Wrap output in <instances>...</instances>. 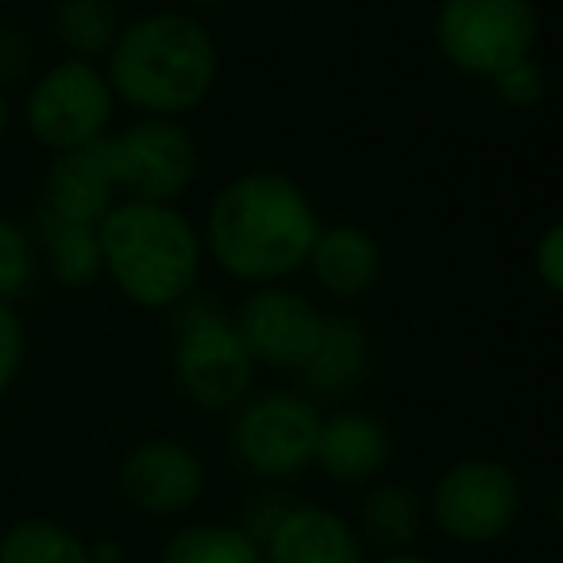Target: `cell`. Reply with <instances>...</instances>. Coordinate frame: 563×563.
Returning <instances> with one entry per match:
<instances>
[{
    "instance_id": "9c48e42d",
    "label": "cell",
    "mask_w": 563,
    "mask_h": 563,
    "mask_svg": "<svg viewBox=\"0 0 563 563\" xmlns=\"http://www.w3.org/2000/svg\"><path fill=\"white\" fill-rule=\"evenodd\" d=\"M112 120V89L81 58L55 66L27 97V128L51 151H78L104 135Z\"/></svg>"
},
{
    "instance_id": "30bf717a",
    "label": "cell",
    "mask_w": 563,
    "mask_h": 563,
    "mask_svg": "<svg viewBox=\"0 0 563 563\" xmlns=\"http://www.w3.org/2000/svg\"><path fill=\"white\" fill-rule=\"evenodd\" d=\"M240 344L247 347L251 363H266L278 371H301L317 352L324 317L294 290H255L240 306L232 321Z\"/></svg>"
},
{
    "instance_id": "7402d4cb",
    "label": "cell",
    "mask_w": 563,
    "mask_h": 563,
    "mask_svg": "<svg viewBox=\"0 0 563 563\" xmlns=\"http://www.w3.org/2000/svg\"><path fill=\"white\" fill-rule=\"evenodd\" d=\"M35 282V247L12 220L0 217V301L20 298Z\"/></svg>"
},
{
    "instance_id": "7a4b0ae2",
    "label": "cell",
    "mask_w": 563,
    "mask_h": 563,
    "mask_svg": "<svg viewBox=\"0 0 563 563\" xmlns=\"http://www.w3.org/2000/svg\"><path fill=\"white\" fill-rule=\"evenodd\" d=\"M109 51V89L158 117L201 104L217 78V47L209 32L181 12L143 16L120 32Z\"/></svg>"
},
{
    "instance_id": "ac0fdd59",
    "label": "cell",
    "mask_w": 563,
    "mask_h": 563,
    "mask_svg": "<svg viewBox=\"0 0 563 563\" xmlns=\"http://www.w3.org/2000/svg\"><path fill=\"white\" fill-rule=\"evenodd\" d=\"M55 35L81 58L104 55L120 35V12L112 0H58Z\"/></svg>"
},
{
    "instance_id": "ba28073f",
    "label": "cell",
    "mask_w": 563,
    "mask_h": 563,
    "mask_svg": "<svg viewBox=\"0 0 563 563\" xmlns=\"http://www.w3.org/2000/svg\"><path fill=\"white\" fill-rule=\"evenodd\" d=\"M321 417L298 394H263L247 401L232 424V448L247 471L263 478H290L313 463Z\"/></svg>"
},
{
    "instance_id": "d6986e66",
    "label": "cell",
    "mask_w": 563,
    "mask_h": 563,
    "mask_svg": "<svg viewBox=\"0 0 563 563\" xmlns=\"http://www.w3.org/2000/svg\"><path fill=\"white\" fill-rule=\"evenodd\" d=\"M158 563H263V548L243 529L189 525V529L174 532Z\"/></svg>"
},
{
    "instance_id": "f1b7e54d",
    "label": "cell",
    "mask_w": 563,
    "mask_h": 563,
    "mask_svg": "<svg viewBox=\"0 0 563 563\" xmlns=\"http://www.w3.org/2000/svg\"><path fill=\"white\" fill-rule=\"evenodd\" d=\"M9 128V104H4V97H0V132Z\"/></svg>"
},
{
    "instance_id": "e0dca14e",
    "label": "cell",
    "mask_w": 563,
    "mask_h": 563,
    "mask_svg": "<svg viewBox=\"0 0 563 563\" xmlns=\"http://www.w3.org/2000/svg\"><path fill=\"white\" fill-rule=\"evenodd\" d=\"M35 235H40L47 263L55 278L70 290H86L89 282L101 274V240H97L93 224H78V220H63L51 209H35Z\"/></svg>"
},
{
    "instance_id": "d4e9b609",
    "label": "cell",
    "mask_w": 563,
    "mask_h": 563,
    "mask_svg": "<svg viewBox=\"0 0 563 563\" xmlns=\"http://www.w3.org/2000/svg\"><path fill=\"white\" fill-rule=\"evenodd\" d=\"M20 363H24V329H20L16 313L0 301V394L12 386Z\"/></svg>"
},
{
    "instance_id": "277c9868",
    "label": "cell",
    "mask_w": 563,
    "mask_h": 563,
    "mask_svg": "<svg viewBox=\"0 0 563 563\" xmlns=\"http://www.w3.org/2000/svg\"><path fill=\"white\" fill-rule=\"evenodd\" d=\"M174 324H178L174 375H178L181 394L201 409L240 406L243 394L251 390L255 363L240 344L224 309L209 294H194V298L186 294L178 301Z\"/></svg>"
},
{
    "instance_id": "5bb4252c",
    "label": "cell",
    "mask_w": 563,
    "mask_h": 563,
    "mask_svg": "<svg viewBox=\"0 0 563 563\" xmlns=\"http://www.w3.org/2000/svg\"><path fill=\"white\" fill-rule=\"evenodd\" d=\"M313 460L336 483H367L390 460V432L367 413H336L321 421Z\"/></svg>"
},
{
    "instance_id": "8fae6325",
    "label": "cell",
    "mask_w": 563,
    "mask_h": 563,
    "mask_svg": "<svg viewBox=\"0 0 563 563\" xmlns=\"http://www.w3.org/2000/svg\"><path fill=\"white\" fill-rule=\"evenodd\" d=\"M120 486L128 501L143 514H181L197 501L205 486V467L178 440H147L120 467Z\"/></svg>"
},
{
    "instance_id": "484cf974",
    "label": "cell",
    "mask_w": 563,
    "mask_h": 563,
    "mask_svg": "<svg viewBox=\"0 0 563 563\" xmlns=\"http://www.w3.org/2000/svg\"><path fill=\"white\" fill-rule=\"evenodd\" d=\"M537 274H540V282H544L552 294L563 290V228L560 224L548 228L544 240H540V247H537Z\"/></svg>"
},
{
    "instance_id": "7c38bea8",
    "label": "cell",
    "mask_w": 563,
    "mask_h": 563,
    "mask_svg": "<svg viewBox=\"0 0 563 563\" xmlns=\"http://www.w3.org/2000/svg\"><path fill=\"white\" fill-rule=\"evenodd\" d=\"M263 563H363V548L336 514L294 506L263 540Z\"/></svg>"
},
{
    "instance_id": "9a60e30c",
    "label": "cell",
    "mask_w": 563,
    "mask_h": 563,
    "mask_svg": "<svg viewBox=\"0 0 563 563\" xmlns=\"http://www.w3.org/2000/svg\"><path fill=\"white\" fill-rule=\"evenodd\" d=\"M371 367V340L360 321L352 317H324L321 340L309 363L301 367V383L309 394L321 398H336L363 383Z\"/></svg>"
},
{
    "instance_id": "83f0119b",
    "label": "cell",
    "mask_w": 563,
    "mask_h": 563,
    "mask_svg": "<svg viewBox=\"0 0 563 563\" xmlns=\"http://www.w3.org/2000/svg\"><path fill=\"white\" fill-rule=\"evenodd\" d=\"M383 563H429L424 555H409V552H401V555H390V560H383Z\"/></svg>"
},
{
    "instance_id": "5b68a950",
    "label": "cell",
    "mask_w": 563,
    "mask_h": 563,
    "mask_svg": "<svg viewBox=\"0 0 563 563\" xmlns=\"http://www.w3.org/2000/svg\"><path fill=\"white\" fill-rule=\"evenodd\" d=\"M437 40L448 63L475 78H494L529 58L537 43V12L529 0H444Z\"/></svg>"
},
{
    "instance_id": "52a82bcc",
    "label": "cell",
    "mask_w": 563,
    "mask_h": 563,
    "mask_svg": "<svg viewBox=\"0 0 563 563\" xmlns=\"http://www.w3.org/2000/svg\"><path fill=\"white\" fill-rule=\"evenodd\" d=\"M521 514V483L498 460H463L432 490V517L452 540L486 544L514 529Z\"/></svg>"
},
{
    "instance_id": "ffe728a7",
    "label": "cell",
    "mask_w": 563,
    "mask_h": 563,
    "mask_svg": "<svg viewBox=\"0 0 563 563\" xmlns=\"http://www.w3.org/2000/svg\"><path fill=\"white\" fill-rule=\"evenodd\" d=\"M0 563H93L89 548L55 521H20L0 540Z\"/></svg>"
},
{
    "instance_id": "4316f807",
    "label": "cell",
    "mask_w": 563,
    "mask_h": 563,
    "mask_svg": "<svg viewBox=\"0 0 563 563\" xmlns=\"http://www.w3.org/2000/svg\"><path fill=\"white\" fill-rule=\"evenodd\" d=\"M32 66V40L24 32H0V81H20Z\"/></svg>"
},
{
    "instance_id": "8992f818",
    "label": "cell",
    "mask_w": 563,
    "mask_h": 563,
    "mask_svg": "<svg viewBox=\"0 0 563 563\" xmlns=\"http://www.w3.org/2000/svg\"><path fill=\"white\" fill-rule=\"evenodd\" d=\"M109 170L112 186L132 201L166 205L189 189L197 174V143L178 120H140L120 135H101L93 143Z\"/></svg>"
},
{
    "instance_id": "3957f363",
    "label": "cell",
    "mask_w": 563,
    "mask_h": 563,
    "mask_svg": "<svg viewBox=\"0 0 563 563\" xmlns=\"http://www.w3.org/2000/svg\"><path fill=\"white\" fill-rule=\"evenodd\" d=\"M101 263L120 294L143 309H170L194 294L201 243L181 212L155 201H128L97 224Z\"/></svg>"
},
{
    "instance_id": "6da1fadb",
    "label": "cell",
    "mask_w": 563,
    "mask_h": 563,
    "mask_svg": "<svg viewBox=\"0 0 563 563\" xmlns=\"http://www.w3.org/2000/svg\"><path fill=\"white\" fill-rule=\"evenodd\" d=\"M317 212L286 174H243L209 209V251L243 282H274L309 263Z\"/></svg>"
},
{
    "instance_id": "cb8c5ba5",
    "label": "cell",
    "mask_w": 563,
    "mask_h": 563,
    "mask_svg": "<svg viewBox=\"0 0 563 563\" xmlns=\"http://www.w3.org/2000/svg\"><path fill=\"white\" fill-rule=\"evenodd\" d=\"M290 509H294V501L286 498V494H278V490L258 494V498L247 506V514H243V532H247V537L263 548V540L278 529V521L290 514Z\"/></svg>"
},
{
    "instance_id": "44dd1931",
    "label": "cell",
    "mask_w": 563,
    "mask_h": 563,
    "mask_svg": "<svg viewBox=\"0 0 563 563\" xmlns=\"http://www.w3.org/2000/svg\"><path fill=\"white\" fill-rule=\"evenodd\" d=\"M363 529L383 548H409L421 532V501L409 486H378L363 501Z\"/></svg>"
},
{
    "instance_id": "4fadbf2b",
    "label": "cell",
    "mask_w": 563,
    "mask_h": 563,
    "mask_svg": "<svg viewBox=\"0 0 563 563\" xmlns=\"http://www.w3.org/2000/svg\"><path fill=\"white\" fill-rule=\"evenodd\" d=\"M112 186L109 170H104L97 147L78 151H58V158L47 170V186H43V209H51L63 220H78V224H101L104 212L112 209Z\"/></svg>"
},
{
    "instance_id": "603a6c76",
    "label": "cell",
    "mask_w": 563,
    "mask_h": 563,
    "mask_svg": "<svg viewBox=\"0 0 563 563\" xmlns=\"http://www.w3.org/2000/svg\"><path fill=\"white\" fill-rule=\"evenodd\" d=\"M490 86L498 93V101L509 104V109H532L544 97V74H540V66L532 58H521V63L494 74Z\"/></svg>"
},
{
    "instance_id": "2e32d148",
    "label": "cell",
    "mask_w": 563,
    "mask_h": 563,
    "mask_svg": "<svg viewBox=\"0 0 563 563\" xmlns=\"http://www.w3.org/2000/svg\"><path fill=\"white\" fill-rule=\"evenodd\" d=\"M309 263L324 290L336 298H360L383 274V251L360 228H329L317 232V243L309 251Z\"/></svg>"
},
{
    "instance_id": "f546056e",
    "label": "cell",
    "mask_w": 563,
    "mask_h": 563,
    "mask_svg": "<svg viewBox=\"0 0 563 563\" xmlns=\"http://www.w3.org/2000/svg\"><path fill=\"white\" fill-rule=\"evenodd\" d=\"M189 4H220V0H189Z\"/></svg>"
}]
</instances>
